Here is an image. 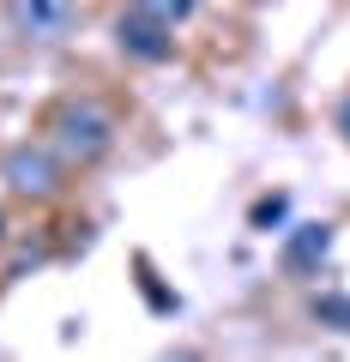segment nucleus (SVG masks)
Instances as JSON below:
<instances>
[{
  "label": "nucleus",
  "instance_id": "obj_3",
  "mask_svg": "<svg viewBox=\"0 0 350 362\" xmlns=\"http://www.w3.org/2000/svg\"><path fill=\"white\" fill-rule=\"evenodd\" d=\"M6 181H13V194L49 199L54 187H61V169H54L49 151H13V157H6Z\"/></svg>",
  "mask_w": 350,
  "mask_h": 362
},
{
  "label": "nucleus",
  "instance_id": "obj_4",
  "mask_svg": "<svg viewBox=\"0 0 350 362\" xmlns=\"http://www.w3.org/2000/svg\"><path fill=\"white\" fill-rule=\"evenodd\" d=\"M326 254H332V230H326V223H302L284 242V272L290 278H314V272L326 266Z\"/></svg>",
  "mask_w": 350,
  "mask_h": 362
},
{
  "label": "nucleus",
  "instance_id": "obj_7",
  "mask_svg": "<svg viewBox=\"0 0 350 362\" xmlns=\"http://www.w3.org/2000/svg\"><path fill=\"white\" fill-rule=\"evenodd\" d=\"M314 320L332 332H350V296H314Z\"/></svg>",
  "mask_w": 350,
  "mask_h": 362
},
{
  "label": "nucleus",
  "instance_id": "obj_5",
  "mask_svg": "<svg viewBox=\"0 0 350 362\" xmlns=\"http://www.w3.org/2000/svg\"><path fill=\"white\" fill-rule=\"evenodd\" d=\"M115 37H121V49L133 54V61H169V25H157V18H145V13H127L115 25Z\"/></svg>",
  "mask_w": 350,
  "mask_h": 362
},
{
  "label": "nucleus",
  "instance_id": "obj_8",
  "mask_svg": "<svg viewBox=\"0 0 350 362\" xmlns=\"http://www.w3.org/2000/svg\"><path fill=\"white\" fill-rule=\"evenodd\" d=\"M278 218H284V194H272V199L254 206V230H266V223H278Z\"/></svg>",
  "mask_w": 350,
  "mask_h": 362
},
{
  "label": "nucleus",
  "instance_id": "obj_6",
  "mask_svg": "<svg viewBox=\"0 0 350 362\" xmlns=\"http://www.w3.org/2000/svg\"><path fill=\"white\" fill-rule=\"evenodd\" d=\"M194 6L199 0H133V13H145V18H157V25H182V18H194Z\"/></svg>",
  "mask_w": 350,
  "mask_h": 362
},
{
  "label": "nucleus",
  "instance_id": "obj_1",
  "mask_svg": "<svg viewBox=\"0 0 350 362\" xmlns=\"http://www.w3.org/2000/svg\"><path fill=\"white\" fill-rule=\"evenodd\" d=\"M109 139H115V121L97 103H66L61 115H54V145H61V157H73V163H97V157L109 151Z\"/></svg>",
  "mask_w": 350,
  "mask_h": 362
},
{
  "label": "nucleus",
  "instance_id": "obj_2",
  "mask_svg": "<svg viewBox=\"0 0 350 362\" xmlns=\"http://www.w3.org/2000/svg\"><path fill=\"white\" fill-rule=\"evenodd\" d=\"M13 25L30 42H61L73 30V0H13Z\"/></svg>",
  "mask_w": 350,
  "mask_h": 362
}]
</instances>
